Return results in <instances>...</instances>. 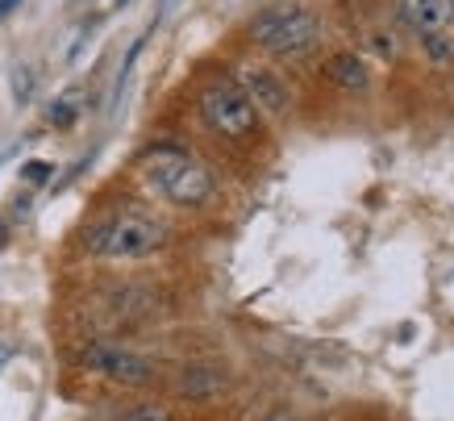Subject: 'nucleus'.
I'll use <instances>...</instances> for the list:
<instances>
[{"label":"nucleus","mask_w":454,"mask_h":421,"mask_svg":"<svg viewBox=\"0 0 454 421\" xmlns=\"http://www.w3.org/2000/svg\"><path fill=\"white\" fill-rule=\"evenodd\" d=\"M247 34L262 55L292 59V55H304L309 46H317V38H321V13L309 9V4H271V9L250 17Z\"/></svg>","instance_id":"3"},{"label":"nucleus","mask_w":454,"mask_h":421,"mask_svg":"<svg viewBox=\"0 0 454 421\" xmlns=\"http://www.w3.org/2000/svg\"><path fill=\"white\" fill-rule=\"evenodd\" d=\"M9 359H13V346H9V342H0V371L9 367Z\"/></svg>","instance_id":"13"},{"label":"nucleus","mask_w":454,"mask_h":421,"mask_svg":"<svg viewBox=\"0 0 454 421\" xmlns=\"http://www.w3.org/2000/svg\"><path fill=\"white\" fill-rule=\"evenodd\" d=\"M325 80H330L333 88H342V92H367L372 68H367V59L355 55V51H338V55L325 59Z\"/></svg>","instance_id":"8"},{"label":"nucleus","mask_w":454,"mask_h":421,"mask_svg":"<svg viewBox=\"0 0 454 421\" xmlns=\"http://www.w3.org/2000/svg\"><path fill=\"white\" fill-rule=\"evenodd\" d=\"M396 13L413 34H438V29H450L454 0H396Z\"/></svg>","instance_id":"7"},{"label":"nucleus","mask_w":454,"mask_h":421,"mask_svg":"<svg viewBox=\"0 0 454 421\" xmlns=\"http://www.w3.org/2000/svg\"><path fill=\"white\" fill-rule=\"evenodd\" d=\"M196 113H200V122L217 138H225V142H247V138L259 130V117H262V113L254 109V100L238 88V80L205 83L200 96H196Z\"/></svg>","instance_id":"4"},{"label":"nucleus","mask_w":454,"mask_h":421,"mask_svg":"<svg viewBox=\"0 0 454 421\" xmlns=\"http://www.w3.org/2000/svg\"><path fill=\"white\" fill-rule=\"evenodd\" d=\"M421 51H426L429 63H454V38L446 29L438 34H421Z\"/></svg>","instance_id":"9"},{"label":"nucleus","mask_w":454,"mask_h":421,"mask_svg":"<svg viewBox=\"0 0 454 421\" xmlns=\"http://www.w3.org/2000/svg\"><path fill=\"white\" fill-rule=\"evenodd\" d=\"M138 176L176 209H205L217 196V179L200 159L176 142H154L138 155Z\"/></svg>","instance_id":"2"},{"label":"nucleus","mask_w":454,"mask_h":421,"mask_svg":"<svg viewBox=\"0 0 454 421\" xmlns=\"http://www.w3.org/2000/svg\"><path fill=\"white\" fill-rule=\"evenodd\" d=\"M80 367L97 371L105 380H117V384H146L154 376V363L142 359L138 351H125L117 342H92L80 351Z\"/></svg>","instance_id":"5"},{"label":"nucleus","mask_w":454,"mask_h":421,"mask_svg":"<svg viewBox=\"0 0 454 421\" xmlns=\"http://www.w3.org/2000/svg\"><path fill=\"white\" fill-rule=\"evenodd\" d=\"M113 421H171V413L159 405H134V409H125V413H117Z\"/></svg>","instance_id":"11"},{"label":"nucleus","mask_w":454,"mask_h":421,"mask_svg":"<svg viewBox=\"0 0 454 421\" xmlns=\"http://www.w3.org/2000/svg\"><path fill=\"white\" fill-rule=\"evenodd\" d=\"M267 421H296L292 413H276V417H267Z\"/></svg>","instance_id":"15"},{"label":"nucleus","mask_w":454,"mask_h":421,"mask_svg":"<svg viewBox=\"0 0 454 421\" xmlns=\"http://www.w3.org/2000/svg\"><path fill=\"white\" fill-rule=\"evenodd\" d=\"M51 171H55L51 163H26V171H21V176H26L29 184H46V176H51Z\"/></svg>","instance_id":"12"},{"label":"nucleus","mask_w":454,"mask_h":421,"mask_svg":"<svg viewBox=\"0 0 454 421\" xmlns=\"http://www.w3.org/2000/svg\"><path fill=\"white\" fill-rule=\"evenodd\" d=\"M17 4H21V0H0V17H9L17 9Z\"/></svg>","instance_id":"14"},{"label":"nucleus","mask_w":454,"mask_h":421,"mask_svg":"<svg viewBox=\"0 0 454 421\" xmlns=\"http://www.w3.org/2000/svg\"><path fill=\"white\" fill-rule=\"evenodd\" d=\"M171 242V226L146 209H113L100 213L88 230L80 234L83 255L109 258V263H138V258L159 255Z\"/></svg>","instance_id":"1"},{"label":"nucleus","mask_w":454,"mask_h":421,"mask_svg":"<svg viewBox=\"0 0 454 421\" xmlns=\"http://www.w3.org/2000/svg\"><path fill=\"white\" fill-rule=\"evenodd\" d=\"M238 88L254 100V109H259V113H288V105H292L288 83L279 80L271 68H242Z\"/></svg>","instance_id":"6"},{"label":"nucleus","mask_w":454,"mask_h":421,"mask_svg":"<svg viewBox=\"0 0 454 421\" xmlns=\"http://www.w3.org/2000/svg\"><path fill=\"white\" fill-rule=\"evenodd\" d=\"M46 122L55 125V130H67V125H75V122H80V100H71V96L55 100V105H51V113H46Z\"/></svg>","instance_id":"10"}]
</instances>
